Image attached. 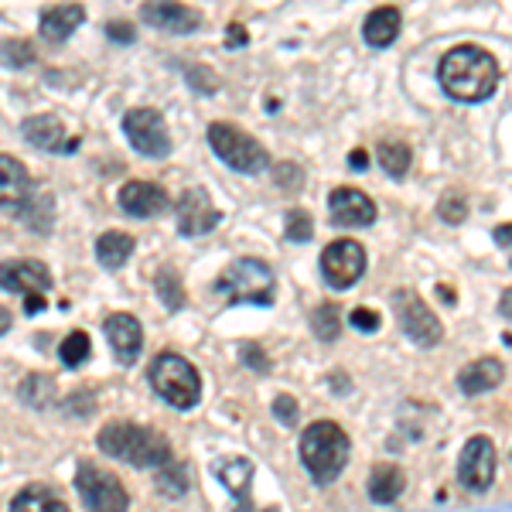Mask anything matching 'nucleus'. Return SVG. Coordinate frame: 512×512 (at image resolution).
<instances>
[{
  "instance_id": "nucleus-27",
  "label": "nucleus",
  "mask_w": 512,
  "mask_h": 512,
  "mask_svg": "<svg viewBox=\"0 0 512 512\" xmlns=\"http://www.w3.org/2000/svg\"><path fill=\"white\" fill-rule=\"evenodd\" d=\"M376 158H379V164H383L386 175L400 181V178L410 171V161H414V151H410V144H403V140H386V144H379Z\"/></svg>"
},
{
  "instance_id": "nucleus-43",
  "label": "nucleus",
  "mask_w": 512,
  "mask_h": 512,
  "mask_svg": "<svg viewBox=\"0 0 512 512\" xmlns=\"http://www.w3.org/2000/svg\"><path fill=\"white\" fill-rule=\"evenodd\" d=\"M495 243H499V246H512V222H502V226L495 229Z\"/></svg>"
},
{
  "instance_id": "nucleus-19",
  "label": "nucleus",
  "mask_w": 512,
  "mask_h": 512,
  "mask_svg": "<svg viewBox=\"0 0 512 512\" xmlns=\"http://www.w3.org/2000/svg\"><path fill=\"white\" fill-rule=\"evenodd\" d=\"M24 137H28V144H35L38 151L72 154L79 147V137L65 134V123L55 117V113H38V117L24 120Z\"/></svg>"
},
{
  "instance_id": "nucleus-45",
  "label": "nucleus",
  "mask_w": 512,
  "mask_h": 512,
  "mask_svg": "<svg viewBox=\"0 0 512 512\" xmlns=\"http://www.w3.org/2000/svg\"><path fill=\"white\" fill-rule=\"evenodd\" d=\"M11 325H14L11 311H7V308H0V335H7V332H11Z\"/></svg>"
},
{
  "instance_id": "nucleus-30",
  "label": "nucleus",
  "mask_w": 512,
  "mask_h": 512,
  "mask_svg": "<svg viewBox=\"0 0 512 512\" xmlns=\"http://www.w3.org/2000/svg\"><path fill=\"white\" fill-rule=\"evenodd\" d=\"M21 400L31 403V407H48L55 400V383L48 376H28L21 383Z\"/></svg>"
},
{
  "instance_id": "nucleus-2",
  "label": "nucleus",
  "mask_w": 512,
  "mask_h": 512,
  "mask_svg": "<svg viewBox=\"0 0 512 512\" xmlns=\"http://www.w3.org/2000/svg\"><path fill=\"white\" fill-rule=\"evenodd\" d=\"M96 441L110 458H120L134 468H161L171 461L168 437L151 431V427L130 424V420H110V424L99 431Z\"/></svg>"
},
{
  "instance_id": "nucleus-32",
  "label": "nucleus",
  "mask_w": 512,
  "mask_h": 512,
  "mask_svg": "<svg viewBox=\"0 0 512 512\" xmlns=\"http://www.w3.org/2000/svg\"><path fill=\"white\" fill-rule=\"evenodd\" d=\"M158 297L164 301V308H168V311L185 308V287H181V277L171 267L158 274Z\"/></svg>"
},
{
  "instance_id": "nucleus-8",
  "label": "nucleus",
  "mask_w": 512,
  "mask_h": 512,
  "mask_svg": "<svg viewBox=\"0 0 512 512\" xmlns=\"http://www.w3.org/2000/svg\"><path fill=\"white\" fill-rule=\"evenodd\" d=\"M76 492L82 495L89 512H127L130 509V495L120 485V478L89 465V461H82L76 472Z\"/></svg>"
},
{
  "instance_id": "nucleus-12",
  "label": "nucleus",
  "mask_w": 512,
  "mask_h": 512,
  "mask_svg": "<svg viewBox=\"0 0 512 512\" xmlns=\"http://www.w3.org/2000/svg\"><path fill=\"white\" fill-rule=\"evenodd\" d=\"M178 216V233L181 236H205L222 222V212L212 205V198L205 188H188L175 205Z\"/></svg>"
},
{
  "instance_id": "nucleus-16",
  "label": "nucleus",
  "mask_w": 512,
  "mask_h": 512,
  "mask_svg": "<svg viewBox=\"0 0 512 512\" xmlns=\"http://www.w3.org/2000/svg\"><path fill=\"white\" fill-rule=\"evenodd\" d=\"M31 202H35V181H31L28 168L11 154H0V205L21 216Z\"/></svg>"
},
{
  "instance_id": "nucleus-4",
  "label": "nucleus",
  "mask_w": 512,
  "mask_h": 512,
  "mask_svg": "<svg viewBox=\"0 0 512 512\" xmlns=\"http://www.w3.org/2000/svg\"><path fill=\"white\" fill-rule=\"evenodd\" d=\"M147 379H151L154 393L175 410H192L198 407V400H202V376H198V369L178 352L154 355Z\"/></svg>"
},
{
  "instance_id": "nucleus-15",
  "label": "nucleus",
  "mask_w": 512,
  "mask_h": 512,
  "mask_svg": "<svg viewBox=\"0 0 512 512\" xmlns=\"http://www.w3.org/2000/svg\"><path fill=\"white\" fill-rule=\"evenodd\" d=\"M0 287L21 297H45L52 291V274L38 260H11L0 263Z\"/></svg>"
},
{
  "instance_id": "nucleus-29",
  "label": "nucleus",
  "mask_w": 512,
  "mask_h": 512,
  "mask_svg": "<svg viewBox=\"0 0 512 512\" xmlns=\"http://www.w3.org/2000/svg\"><path fill=\"white\" fill-rule=\"evenodd\" d=\"M89 352H93V342H89V335H86V332L65 335V338H62V345H59V359H62L69 369L82 366V362L89 359Z\"/></svg>"
},
{
  "instance_id": "nucleus-22",
  "label": "nucleus",
  "mask_w": 512,
  "mask_h": 512,
  "mask_svg": "<svg viewBox=\"0 0 512 512\" xmlns=\"http://www.w3.org/2000/svg\"><path fill=\"white\" fill-rule=\"evenodd\" d=\"M403 28V14L396 7H376L366 21H362V38H366L369 48H390L396 38H400Z\"/></svg>"
},
{
  "instance_id": "nucleus-25",
  "label": "nucleus",
  "mask_w": 512,
  "mask_h": 512,
  "mask_svg": "<svg viewBox=\"0 0 512 512\" xmlns=\"http://www.w3.org/2000/svg\"><path fill=\"white\" fill-rule=\"evenodd\" d=\"M403 485H407V478L396 465H376L373 475H369V499L379 502V506H390V502L400 499Z\"/></svg>"
},
{
  "instance_id": "nucleus-42",
  "label": "nucleus",
  "mask_w": 512,
  "mask_h": 512,
  "mask_svg": "<svg viewBox=\"0 0 512 512\" xmlns=\"http://www.w3.org/2000/svg\"><path fill=\"white\" fill-rule=\"evenodd\" d=\"M246 41H250V35H246L243 24H229V38H226V45H229V48H243Z\"/></svg>"
},
{
  "instance_id": "nucleus-3",
  "label": "nucleus",
  "mask_w": 512,
  "mask_h": 512,
  "mask_svg": "<svg viewBox=\"0 0 512 512\" xmlns=\"http://www.w3.org/2000/svg\"><path fill=\"white\" fill-rule=\"evenodd\" d=\"M349 434L332 420H315L311 427H304L301 434V461L308 468V475L315 478V485H332L342 468L349 465Z\"/></svg>"
},
{
  "instance_id": "nucleus-40",
  "label": "nucleus",
  "mask_w": 512,
  "mask_h": 512,
  "mask_svg": "<svg viewBox=\"0 0 512 512\" xmlns=\"http://www.w3.org/2000/svg\"><path fill=\"white\" fill-rule=\"evenodd\" d=\"M106 38L117 41V45H130V41L137 38V31H134V24H130V21H110V24H106Z\"/></svg>"
},
{
  "instance_id": "nucleus-11",
  "label": "nucleus",
  "mask_w": 512,
  "mask_h": 512,
  "mask_svg": "<svg viewBox=\"0 0 512 512\" xmlns=\"http://www.w3.org/2000/svg\"><path fill=\"white\" fill-rule=\"evenodd\" d=\"M495 465H499V458H495L492 437L475 434L472 441H465V451H461V458H458L461 485L472 492H485L495 482Z\"/></svg>"
},
{
  "instance_id": "nucleus-14",
  "label": "nucleus",
  "mask_w": 512,
  "mask_h": 512,
  "mask_svg": "<svg viewBox=\"0 0 512 512\" xmlns=\"http://www.w3.org/2000/svg\"><path fill=\"white\" fill-rule=\"evenodd\" d=\"M328 216H332V226L338 229H362L376 222V202L359 188H335L328 195Z\"/></svg>"
},
{
  "instance_id": "nucleus-34",
  "label": "nucleus",
  "mask_w": 512,
  "mask_h": 512,
  "mask_svg": "<svg viewBox=\"0 0 512 512\" xmlns=\"http://www.w3.org/2000/svg\"><path fill=\"white\" fill-rule=\"evenodd\" d=\"M311 328H315L318 338H325V342H335L338 332H342V321H338V308H332V304H321L315 315H311Z\"/></svg>"
},
{
  "instance_id": "nucleus-17",
  "label": "nucleus",
  "mask_w": 512,
  "mask_h": 512,
  "mask_svg": "<svg viewBox=\"0 0 512 512\" xmlns=\"http://www.w3.org/2000/svg\"><path fill=\"white\" fill-rule=\"evenodd\" d=\"M117 202L127 216L154 219V216H161V212H168L171 198L161 185H154V181H127V185L120 188Z\"/></svg>"
},
{
  "instance_id": "nucleus-37",
  "label": "nucleus",
  "mask_w": 512,
  "mask_h": 512,
  "mask_svg": "<svg viewBox=\"0 0 512 512\" xmlns=\"http://www.w3.org/2000/svg\"><path fill=\"white\" fill-rule=\"evenodd\" d=\"M274 181L284 188V192H301V188H304V171L297 168V164L284 161V164H277V168H274Z\"/></svg>"
},
{
  "instance_id": "nucleus-21",
  "label": "nucleus",
  "mask_w": 512,
  "mask_h": 512,
  "mask_svg": "<svg viewBox=\"0 0 512 512\" xmlns=\"http://www.w3.org/2000/svg\"><path fill=\"white\" fill-rule=\"evenodd\" d=\"M502 379H506V369H502L499 359H475L472 366H465L458 373V386L465 396H482L495 390Z\"/></svg>"
},
{
  "instance_id": "nucleus-7",
  "label": "nucleus",
  "mask_w": 512,
  "mask_h": 512,
  "mask_svg": "<svg viewBox=\"0 0 512 512\" xmlns=\"http://www.w3.org/2000/svg\"><path fill=\"white\" fill-rule=\"evenodd\" d=\"M393 311H396V321H400L403 335H407L414 345H420V349H434V345H441V338H444L441 318H437L434 311L420 301L417 291H396L393 294Z\"/></svg>"
},
{
  "instance_id": "nucleus-13",
  "label": "nucleus",
  "mask_w": 512,
  "mask_h": 512,
  "mask_svg": "<svg viewBox=\"0 0 512 512\" xmlns=\"http://www.w3.org/2000/svg\"><path fill=\"white\" fill-rule=\"evenodd\" d=\"M140 18L151 28L168 31V35H192V31L202 28V14L195 7L181 4V0H144Z\"/></svg>"
},
{
  "instance_id": "nucleus-9",
  "label": "nucleus",
  "mask_w": 512,
  "mask_h": 512,
  "mask_svg": "<svg viewBox=\"0 0 512 512\" xmlns=\"http://www.w3.org/2000/svg\"><path fill=\"white\" fill-rule=\"evenodd\" d=\"M123 134L127 140L134 144L137 154H144V158H168L171 154V134H168V123L158 110H151V106H140V110H130L127 117H123Z\"/></svg>"
},
{
  "instance_id": "nucleus-1",
  "label": "nucleus",
  "mask_w": 512,
  "mask_h": 512,
  "mask_svg": "<svg viewBox=\"0 0 512 512\" xmlns=\"http://www.w3.org/2000/svg\"><path fill=\"white\" fill-rule=\"evenodd\" d=\"M437 79L458 103H485L499 89V62L478 45H454L437 65Z\"/></svg>"
},
{
  "instance_id": "nucleus-36",
  "label": "nucleus",
  "mask_w": 512,
  "mask_h": 512,
  "mask_svg": "<svg viewBox=\"0 0 512 512\" xmlns=\"http://www.w3.org/2000/svg\"><path fill=\"white\" fill-rule=\"evenodd\" d=\"M185 79L192 82V89H195V93H202V96H212L219 89V79H216V72H212L209 65H188Z\"/></svg>"
},
{
  "instance_id": "nucleus-31",
  "label": "nucleus",
  "mask_w": 512,
  "mask_h": 512,
  "mask_svg": "<svg viewBox=\"0 0 512 512\" xmlns=\"http://www.w3.org/2000/svg\"><path fill=\"white\" fill-rule=\"evenodd\" d=\"M0 59H4L7 69H24V65L35 62V45L24 38H7L0 41Z\"/></svg>"
},
{
  "instance_id": "nucleus-6",
  "label": "nucleus",
  "mask_w": 512,
  "mask_h": 512,
  "mask_svg": "<svg viewBox=\"0 0 512 512\" xmlns=\"http://www.w3.org/2000/svg\"><path fill=\"white\" fill-rule=\"evenodd\" d=\"M209 147L216 151L222 164H229L239 175H260L270 168V154L253 134L233 127V123H212L209 127Z\"/></svg>"
},
{
  "instance_id": "nucleus-26",
  "label": "nucleus",
  "mask_w": 512,
  "mask_h": 512,
  "mask_svg": "<svg viewBox=\"0 0 512 512\" xmlns=\"http://www.w3.org/2000/svg\"><path fill=\"white\" fill-rule=\"evenodd\" d=\"M11 512H69V506L45 485H31V489L14 495Z\"/></svg>"
},
{
  "instance_id": "nucleus-41",
  "label": "nucleus",
  "mask_w": 512,
  "mask_h": 512,
  "mask_svg": "<svg viewBox=\"0 0 512 512\" xmlns=\"http://www.w3.org/2000/svg\"><path fill=\"white\" fill-rule=\"evenodd\" d=\"M349 321H352V328H359V332H376L379 328V315L373 308H355Z\"/></svg>"
},
{
  "instance_id": "nucleus-35",
  "label": "nucleus",
  "mask_w": 512,
  "mask_h": 512,
  "mask_svg": "<svg viewBox=\"0 0 512 512\" xmlns=\"http://www.w3.org/2000/svg\"><path fill=\"white\" fill-rule=\"evenodd\" d=\"M437 216H441L444 222H451V226H458V222H465L468 216V202H465V195H458V192H448L437 202Z\"/></svg>"
},
{
  "instance_id": "nucleus-28",
  "label": "nucleus",
  "mask_w": 512,
  "mask_h": 512,
  "mask_svg": "<svg viewBox=\"0 0 512 512\" xmlns=\"http://www.w3.org/2000/svg\"><path fill=\"white\" fill-rule=\"evenodd\" d=\"M158 489L168 495V499H181V495L188 492V468L171 458L168 465L158 468Z\"/></svg>"
},
{
  "instance_id": "nucleus-5",
  "label": "nucleus",
  "mask_w": 512,
  "mask_h": 512,
  "mask_svg": "<svg viewBox=\"0 0 512 512\" xmlns=\"http://www.w3.org/2000/svg\"><path fill=\"white\" fill-rule=\"evenodd\" d=\"M216 294L226 297L229 304H274V270L256 256H239L226 267V274L216 280Z\"/></svg>"
},
{
  "instance_id": "nucleus-33",
  "label": "nucleus",
  "mask_w": 512,
  "mask_h": 512,
  "mask_svg": "<svg viewBox=\"0 0 512 512\" xmlns=\"http://www.w3.org/2000/svg\"><path fill=\"white\" fill-rule=\"evenodd\" d=\"M284 236L291 239V243H308L311 236H315V219H311V212L304 209H291L284 216Z\"/></svg>"
},
{
  "instance_id": "nucleus-23",
  "label": "nucleus",
  "mask_w": 512,
  "mask_h": 512,
  "mask_svg": "<svg viewBox=\"0 0 512 512\" xmlns=\"http://www.w3.org/2000/svg\"><path fill=\"white\" fill-rule=\"evenodd\" d=\"M216 478L236 495V512H253L250 509V482H253V465L246 458H226L216 465Z\"/></svg>"
},
{
  "instance_id": "nucleus-46",
  "label": "nucleus",
  "mask_w": 512,
  "mask_h": 512,
  "mask_svg": "<svg viewBox=\"0 0 512 512\" xmlns=\"http://www.w3.org/2000/svg\"><path fill=\"white\" fill-rule=\"evenodd\" d=\"M366 161H369V158H366L362 151H352V154H349V164H352V168H366Z\"/></svg>"
},
{
  "instance_id": "nucleus-44",
  "label": "nucleus",
  "mask_w": 512,
  "mask_h": 512,
  "mask_svg": "<svg viewBox=\"0 0 512 512\" xmlns=\"http://www.w3.org/2000/svg\"><path fill=\"white\" fill-rule=\"evenodd\" d=\"M499 311H502V318H509L512 321V287L506 294H502V301H499Z\"/></svg>"
},
{
  "instance_id": "nucleus-20",
  "label": "nucleus",
  "mask_w": 512,
  "mask_h": 512,
  "mask_svg": "<svg viewBox=\"0 0 512 512\" xmlns=\"http://www.w3.org/2000/svg\"><path fill=\"white\" fill-rule=\"evenodd\" d=\"M82 21H86L82 4L45 7V11H41V21H38V31H41V38H48L52 45H62V41H69V35L79 28Z\"/></svg>"
},
{
  "instance_id": "nucleus-39",
  "label": "nucleus",
  "mask_w": 512,
  "mask_h": 512,
  "mask_svg": "<svg viewBox=\"0 0 512 512\" xmlns=\"http://www.w3.org/2000/svg\"><path fill=\"white\" fill-rule=\"evenodd\" d=\"M239 355H243V362L253 369V373H267V369H270L267 355H263V349H260L256 342H246L243 349H239Z\"/></svg>"
},
{
  "instance_id": "nucleus-10",
  "label": "nucleus",
  "mask_w": 512,
  "mask_h": 512,
  "mask_svg": "<svg viewBox=\"0 0 512 512\" xmlns=\"http://www.w3.org/2000/svg\"><path fill=\"white\" fill-rule=\"evenodd\" d=\"M321 274H325V280L335 291H345V287H352L355 280L366 274V250L355 239H335L321 253Z\"/></svg>"
},
{
  "instance_id": "nucleus-18",
  "label": "nucleus",
  "mask_w": 512,
  "mask_h": 512,
  "mask_svg": "<svg viewBox=\"0 0 512 512\" xmlns=\"http://www.w3.org/2000/svg\"><path fill=\"white\" fill-rule=\"evenodd\" d=\"M103 332L120 366H134L140 349H144V328H140V321L120 311V315H110L103 321Z\"/></svg>"
},
{
  "instance_id": "nucleus-38",
  "label": "nucleus",
  "mask_w": 512,
  "mask_h": 512,
  "mask_svg": "<svg viewBox=\"0 0 512 512\" xmlns=\"http://www.w3.org/2000/svg\"><path fill=\"white\" fill-rule=\"evenodd\" d=\"M274 417L284 427H294L297 424V400H294L291 393H280L277 400H274Z\"/></svg>"
},
{
  "instance_id": "nucleus-24",
  "label": "nucleus",
  "mask_w": 512,
  "mask_h": 512,
  "mask_svg": "<svg viewBox=\"0 0 512 512\" xmlns=\"http://www.w3.org/2000/svg\"><path fill=\"white\" fill-rule=\"evenodd\" d=\"M134 250H137V239L130 233H117V229H110V233H103L96 239V256L106 270L127 267V260L134 256Z\"/></svg>"
}]
</instances>
